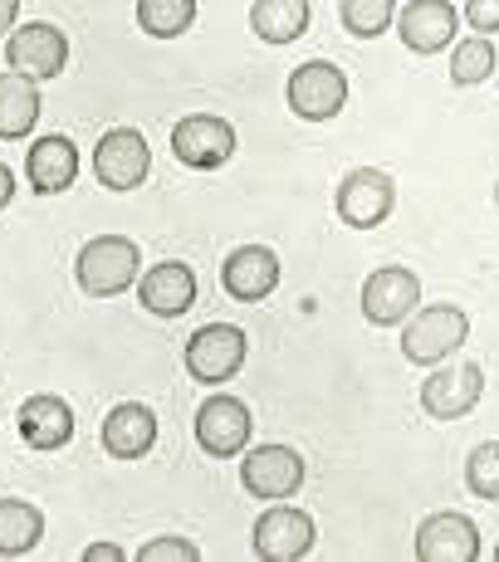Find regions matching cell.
<instances>
[{
	"instance_id": "cell-1",
	"label": "cell",
	"mask_w": 499,
	"mask_h": 562,
	"mask_svg": "<svg viewBox=\"0 0 499 562\" xmlns=\"http://www.w3.org/2000/svg\"><path fill=\"white\" fill-rule=\"evenodd\" d=\"M137 265H143L137 240H127V235H99V240H89L79 250L74 274H79V289L89 299H118L123 289L137 284Z\"/></svg>"
},
{
	"instance_id": "cell-2",
	"label": "cell",
	"mask_w": 499,
	"mask_h": 562,
	"mask_svg": "<svg viewBox=\"0 0 499 562\" xmlns=\"http://www.w3.org/2000/svg\"><path fill=\"white\" fill-rule=\"evenodd\" d=\"M465 338H470V318H465V308L426 304V308L411 313L407 328H401V358H407L411 367H436V362H446Z\"/></svg>"
},
{
	"instance_id": "cell-3",
	"label": "cell",
	"mask_w": 499,
	"mask_h": 562,
	"mask_svg": "<svg viewBox=\"0 0 499 562\" xmlns=\"http://www.w3.org/2000/svg\"><path fill=\"white\" fill-rule=\"evenodd\" d=\"M245 358H250V342L235 323H206V328H197L187 338V372L201 386L231 382L245 367Z\"/></svg>"
},
{
	"instance_id": "cell-4",
	"label": "cell",
	"mask_w": 499,
	"mask_h": 562,
	"mask_svg": "<svg viewBox=\"0 0 499 562\" xmlns=\"http://www.w3.org/2000/svg\"><path fill=\"white\" fill-rule=\"evenodd\" d=\"M285 99L303 123H329V117H339L343 103H348V74L329 59H309L289 74Z\"/></svg>"
},
{
	"instance_id": "cell-5",
	"label": "cell",
	"mask_w": 499,
	"mask_h": 562,
	"mask_svg": "<svg viewBox=\"0 0 499 562\" xmlns=\"http://www.w3.org/2000/svg\"><path fill=\"white\" fill-rule=\"evenodd\" d=\"M152 147L137 127H108L93 147V177L108 191H137L147 181Z\"/></svg>"
},
{
	"instance_id": "cell-6",
	"label": "cell",
	"mask_w": 499,
	"mask_h": 562,
	"mask_svg": "<svg viewBox=\"0 0 499 562\" xmlns=\"http://www.w3.org/2000/svg\"><path fill=\"white\" fill-rule=\"evenodd\" d=\"M485 396V372L475 362H436L431 376L421 382V411L431 420H461L480 406Z\"/></svg>"
},
{
	"instance_id": "cell-7",
	"label": "cell",
	"mask_w": 499,
	"mask_h": 562,
	"mask_svg": "<svg viewBox=\"0 0 499 562\" xmlns=\"http://www.w3.org/2000/svg\"><path fill=\"white\" fill-rule=\"evenodd\" d=\"M250 548L265 562H299L313 553V518L295 509V504H269L265 514L255 518V533H250Z\"/></svg>"
},
{
	"instance_id": "cell-8",
	"label": "cell",
	"mask_w": 499,
	"mask_h": 562,
	"mask_svg": "<svg viewBox=\"0 0 499 562\" xmlns=\"http://www.w3.org/2000/svg\"><path fill=\"white\" fill-rule=\"evenodd\" d=\"M171 153L191 171H215L235 157V127L215 113H191L171 127Z\"/></svg>"
},
{
	"instance_id": "cell-9",
	"label": "cell",
	"mask_w": 499,
	"mask_h": 562,
	"mask_svg": "<svg viewBox=\"0 0 499 562\" xmlns=\"http://www.w3.org/2000/svg\"><path fill=\"white\" fill-rule=\"evenodd\" d=\"M250 430H255V420H250V406L241 402V396L215 392V396H206L201 411H197V446L215 460L245 456Z\"/></svg>"
},
{
	"instance_id": "cell-10",
	"label": "cell",
	"mask_w": 499,
	"mask_h": 562,
	"mask_svg": "<svg viewBox=\"0 0 499 562\" xmlns=\"http://www.w3.org/2000/svg\"><path fill=\"white\" fill-rule=\"evenodd\" d=\"M421 304V279L411 274L407 265H382L367 274L363 284V318L373 323V328H397V323H407L411 313Z\"/></svg>"
},
{
	"instance_id": "cell-11",
	"label": "cell",
	"mask_w": 499,
	"mask_h": 562,
	"mask_svg": "<svg viewBox=\"0 0 499 562\" xmlns=\"http://www.w3.org/2000/svg\"><path fill=\"white\" fill-rule=\"evenodd\" d=\"M333 205H339V221L353 225V231H373V225H382L387 215H392L397 205V187L387 171L377 167H353L348 177H343L339 196H333Z\"/></svg>"
},
{
	"instance_id": "cell-12",
	"label": "cell",
	"mask_w": 499,
	"mask_h": 562,
	"mask_svg": "<svg viewBox=\"0 0 499 562\" xmlns=\"http://www.w3.org/2000/svg\"><path fill=\"white\" fill-rule=\"evenodd\" d=\"M5 64L30 74V79H59L64 64H69V40H64V30H54L49 20H30V25L10 30Z\"/></svg>"
},
{
	"instance_id": "cell-13",
	"label": "cell",
	"mask_w": 499,
	"mask_h": 562,
	"mask_svg": "<svg viewBox=\"0 0 499 562\" xmlns=\"http://www.w3.org/2000/svg\"><path fill=\"white\" fill-rule=\"evenodd\" d=\"M241 484H245V494H255V499H269V504L289 499V494L303 484L299 450H289V446H255V450H245Z\"/></svg>"
},
{
	"instance_id": "cell-14",
	"label": "cell",
	"mask_w": 499,
	"mask_h": 562,
	"mask_svg": "<svg viewBox=\"0 0 499 562\" xmlns=\"http://www.w3.org/2000/svg\"><path fill=\"white\" fill-rule=\"evenodd\" d=\"M221 289L235 304H265L279 289V255L269 245H241V250H231L221 265Z\"/></svg>"
},
{
	"instance_id": "cell-15",
	"label": "cell",
	"mask_w": 499,
	"mask_h": 562,
	"mask_svg": "<svg viewBox=\"0 0 499 562\" xmlns=\"http://www.w3.org/2000/svg\"><path fill=\"white\" fill-rule=\"evenodd\" d=\"M485 548H480V528H475V518L465 514H431L421 518L417 528V558L421 562H475Z\"/></svg>"
},
{
	"instance_id": "cell-16",
	"label": "cell",
	"mask_w": 499,
	"mask_h": 562,
	"mask_svg": "<svg viewBox=\"0 0 499 562\" xmlns=\"http://www.w3.org/2000/svg\"><path fill=\"white\" fill-rule=\"evenodd\" d=\"M461 30V10L451 0H411L397 15V35L411 54H441Z\"/></svg>"
},
{
	"instance_id": "cell-17",
	"label": "cell",
	"mask_w": 499,
	"mask_h": 562,
	"mask_svg": "<svg viewBox=\"0 0 499 562\" xmlns=\"http://www.w3.org/2000/svg\"><path fill=\"white\" fill-rule=\"evenodd\" d=\"M15 426H20V440H25L30 450H59L74 440V411L64 396H25L15 411Z\"/></svg>"
},
{
	"instance_id": "cell-18",
	"label": "cell",
	"mask_w": 499,
	"mask_h": 562,
	"mask_svg": "<svg viewBox=\"0 0 499 562\" xmlns=\"http://www.w3.org/2000/svg\"><path fill=\"white\" fill-rule=\"evenodd\" d=\"M137 299H143L147 313L157 318H181L191 304H197V274L181 259H167V265H152L143 279H137Z\"/></svg>"
},
{
	"instance_id": "cell-19",
	"label": "cell",
	"mask_w": 499,
	"mask_h": 562,
	"mask_svg": "<svg viewBox=\"0 0 499 562\" xmlns=\"http://www.w3.org/2000/svg\"><path fill=\"white\" fill-rule=\"evenodd\" d=\"M157 446V416L143 402H118L103 420V450L113 460H143Z\"/></svg>"
},
{
	"instance_id": "cell-20",
	"label": "cell",
	"mask_w": 499,
	"mask_h": 562,
	"mask_svg": "<svg viewBox=\"0 0 499 562\" xmlns=\"http://www.w3.org/2000/svg\"><path fill=\"white\" fill-rule=\"evenodd\" d=\"M25 177L40 196H59V191H69L74 177H79V153H74V143L59 137V133L40 137L25 157Z\"/></svg>"
},
{
	"instance_id": "cell-21",
	"label": "cell",
	"mask_w": 499,
	"mask_h": 562,
	"mask_svg": "<svg viewBox=\"0 0 499 562\" xmlns=\"http://www.w3.org/2000/svg\"><path fill=\"white\" fill-rule=\"evenodd\" d=\"M35 123H40V79H30L20 69L0 74V137L20 143V137L35 133Z\"/></svg>"
},
{
	"instance_id": "cell-22",
	"label": "cell",
	"mask_w": 499,
	"mask_h": 562,
	"mask_svg": "<svg viewBox=\"0 0 499 562\" xmlns=\"http://www.w3.org/2000/svg\"><path fill=\"white\" fill-rule=\"evenodd\" d=\"M309 0H255L250 10V30L265 45H295V40L309 30Z\"/></svg>"
},
{
	"instance_id": "cell-23",
	"label": "cell",
	"mask_w": 499,
	"mask_h": 562,
	"mask_svg": "<svg viewBox=\"0 0 499 562\" xmlns=\"http://www.w3.org/2000/svg\"><path fill=\"white\" fill-rule=\"evenodd\" d=\"M45 538V514L25 499H0V558H25Z\"/></svg>"
},
{
	"instance_id": "cell-24",
	"label": "cell",
	"mask_w": 499,
	"mask_h": 562,
	"mask_svg": "<svg viewBox=\"0 0 499 562\" xmlns=\"http://www.w3.org/2000/svg\"><path fill=\"white\" fill-rule=\"evenodd\" d=\"M197 20V0H137V30L152 40H177Z\"/></svg>"
},
{
	"instance_id": "cell-25",
	"label": "cell",
	"mask_w": 499,
	"mask_h": 562,
	"mask_svg": "<svg viewBox=\"0 0 499 562\" xmlns=\"http://www.w3.org/2000/svg\"><path fill=\"white\" fill-rule=\"evenodd\" d=\"M495 74V35H470L461 40L451 54V83H461V89H475V83H485Z\"/></svg>"
},
{
	"instance_id": "cell-26",
	"label": "cell",
	"mask_w": 499,
	"mask_h": 562,
	"mask_svg": "<svg viewBox=\"0 0 499 562\" xmlns=\"http://www.w3.org/2000/svg\"><path fill=\"white\" fill-rule=\"evenodd\" d=\"M339 15L353 40H377L397 20V0H339Z\"/></svg>"
},
{
	"instance_id": "cell-27",
	"label": "cell",
	"mask_w": 499,
	"mask_h": 562,
	"mask_svg": "<svg viewBox=\"0 0 499 562\" xmlns=\"http://www.w3.org/2000/svg\"><path fill=\"white\" fill-rule=\"evenodd\" d=\"M465 484H470L475 499L495 504L499 499V440H480L465 460Z\"/></svg>"
},
{
	"instance_id": "cell-28",
	"label": "cell",
	"mask_w": 499,
	"mask_h": 562,
	"mask_svg": "<svg viewBox=\"0 0 499 562\" xmlns=\"http://www.w3.org/2000/svg\"><path fill=\"white\" fill-rule=\"evenodd\" d=\"M201 548L191 538H152L147 548H137V562H197Z\"/></svg>"
},
{
	"instance_id": "cell-29",
	"label": "cell",
	"mask_w": 499,
	"mask_h": 562,
	"mask_svg": "<svg viewBox=\"0 0 499 562\" xmlns=\"http://www.w3.org/2000/svg\"><path fill=\"white\" fill-rule=\"evenodd\" d=\"M465 25L475 35H495L499 30V0H465Z\"/></svg>"
},
{
	"instance_id": "cell-30",
	"label": "cell",
	"mask_w": 499,
	"mask_h": 562,
	"mask_svg": "<svg viewBox=\"0 0 499 562\" xmlns=\"http://www.w3.org/2000/svg\"><path fill=\"white\" fill-rule=\"evenodd\" d=\"M84 562H127V553L118 543H93V548H84Z\"/></svg>"
},
{
	"instance_id": "cell-31",
	"label": "cell",
	"mask_w": 499,
	"mask_h": 562,
	"mask_svg": "<svg viewBox=\"0 0 499 562\" xmlns=\"http://www.w3.org/2000/svg\"><path fill=\"white\" fill-rule=\"evenodd\" d=\"M20 20V0H0V35H10Z\"/></svg>"
},
{
	"instance_id": "cell-32",
	"label": "cell",
	"mask_w": 499,
	"mask_h": 562,
	"mask_svg": "<svg viewBox=\"0 0 499 562\" xmlns=\"http://www.w3.org/2000/svg\"><path fill=\"white\" fill-rule=\"evenodd\" d=\"M10 196H15V171H10L5 161H0V211L10 205Z\"/></svg>"
},
{
	"instance_id": "cell-33",
	"label": "cell",
	"mask_w": 499,
	"mask_h": 562,
	"mask_svg": "<svg viewBox=\"0 0 499 562\" xmlns=\"http://www.w3.org/2000/svg\"><path fill=\"white\" fill-rule=\"evenodd\" d=\"M495 562H499V543H495Z\"/></svg>"
}]
</instances>
